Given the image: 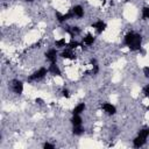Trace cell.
I'll return each instance as SVG.
<instances>
[{
  "mask_svg": "<svg viewBox=\"0 0 149 149\" xmlns=\"http://www.w3.org/2000/svg\"><path fill=\"white\" fill-rule=\"evenodd\" d=\"M65 44H67L65 38H61V40H57V41L55 42V46H56L57 48H63V47H65Z\"/></svg>",
  "mask_w": 149,
  "mask_h": 149,
  "instance_id": "15",
  "label": "cell"
},
{
  "mask_svg": "<svg viewBox=\"0 0 149 149\" xmlns=\"http://www.w3.org/2000/svg\"><path fill=\"white\" fill-rule=\"evenodd\" d=\"M92 28H96V30H97L98 33H102V32L106 29V24L104 22V21L99 20V21H97V22L92 24Z\"/></svg>",
  "mask_w": 149,
  "mask_h": 149,
  "instance_id": "7",
  "label": "cell"
},
{
  "mask_svg": "<svg viewBox=\"0 0 149 149\" xmlns=\"http://www.w3.org/2000/svg\"><path fill=\"white\" fill-rule=\"evenodd\" d=\"M46 57L47 59H49L51 63H56V59H57V51L56 49H50L46 53Z\"/></svg>",
  "mask_w": 149,
  "mask_h": 149,
  "instance_id": "6",
  "label": "cell"
},
{
  "mask_svg": "<svg viewBox=\"0 0 149 149\" xmlns=\"http://www.w3.org/2000/svg\"><path fill=\"white\" fill-rule=\"evenodd\" d=\"M139 135H141V136H143V138H148L149 136V129L148 128H144V129H141L140 132H139Z\"/></svg>",
  "mask_w": 149,
  "mask_h": 149,
  "instance_id": "20",
  "label": "cell"
},
{
  "mask_svg": "<svg viewBox=\"0 0 149 149\" xmlns=\"http://www.w3.org/2000/svg\"><path fill=\"white\" fill-rule=\"evenodd\" d=\"M102 109H104V111L107 113L109 115H113V114H115V112H117L115 106H113L112 104H109V102H105V104L102 105Z\"/></svg>",
  "mask_w": 149,
  "mask_h": 149,
  "instance_id": "5",
  "label": "cell"
},
{
  "mask_svg": "<svg viewBox=\"0 0 149 149\" xmlns=\"http://www.w3.org/2000/svg\"><path fill=\"white\" fill-rule=\"evenodd\" d=\"M143 93H144V96H146L147 98H149V85L144 86V89H143Z\"/></svg>",
  "mask_w": 149,
  "mask_h": 149,
  "instance_id": "22",
  "label": "cell"
},
{
  "mask_svg": "<svg viewBox=\"0 0 149 149\" xmlns=\"http://www.w3.org/2000/svg\"><path fill=\"white\" fill-rule=\"evenodd\" d=\"M62 57L63 58H68V59H75L76 58V55L71 51V49H67L62 53Z\"/></svg>",
  "mask_w": 149,
  "mask_h": 149,
  "instance_id": "11",
  "label": "cell"
},
{
  "mask_svg": "<svg viewBox=\"0 0 149 149\" xmlns=\"http://www.w3.org/2000/svg\"><path fill=\"white\" fill-rule=\"evenodd\" d=\"M142 19H149V7H144L142 9Z\"/></svg>",
  "mask_w": 149,
  "mask_h": 149,
  "instance_id": "19",
  "label": "cell"
},
{
  "mask_svg": "<svg viewBox=\"0 0 149 149\" xmlns=\"http://www.w3.org/2000/svg\"><path fill=\"white\" fill-rule=\"evenodd\" d=\"M72 12H73V14H75V16H78V18H82L83 15H84V9H83V7L82 6H79V5H77V6H75L72 9H71Z\"/></svg>",
  "mask_w": 149,
  "mask_h": 149,
  "instance_id": "10",
  "label": "cell"
},
{
  "mask_svg": "<svg viewBox=\"0 0 149 149\" xmlns=\"http://www.w3.org/2000/svg\"><path fill=\"white\" fill-rule=\"evenodd\" d=\"M83 42H84L85 44L90 46V44H92L93 42H94V36H93V35H91V34H88L86 36H85V37L83 38Z\"/></svg>",
  "mask_w": 149,
  "mask_h": 149,
  "instance_id": "13",
  "label": "cell"
},
{
  "mask_svg": "<svg viewBox=\"0 0 149 149\" xmlns=\"http://www.w3.org/2000/svg\"><path fill=\"white\" fill-rule=\"evenodd\" d=\"M91 63L93 64V70H92V73H93V75L98 73V71H99V67H98V64H97V61H96V59H92V61H91Z\"/></svg>",
  "mask_w": 149,
  "mask_h": 149,
  "instance_id": "18",
  "label": "cell"
},
{
  "mask_svg": "<svg viewBox=\"0 0 149 149\" xmlns=\"http://www.w3.org/2000/svg\"><path fill=\"white\" fill-rule=\"evenodd\" d=\"M71 29H72L73 35H77V34H79V33H80V29H79L78 27H71Z\"/></svg>",
  "mask_w": 149,
  "mask_h": 149,
  "instance_id": "23",
  "label": "cell"
},
{
  "mask_svg": "<svg viewBox=\"0 0 149 149\" xmlns=\"http://www.w3.org/2000/svg\"><path fill=\"white\" fill-rule=\"evenodd\" d=\"M144 143H146V138H143V136H141V135H138V138H135L134 141H133V144H134L135 148H140V147H142Z\"/></svg>",
  "mask_w": 149,
  "mask_h": 149,
  "instance_id": "8",
  "label": "cell"
},
{
  "mask_svg": "<svg viewBox=\"0 0 149 149\" xmlns=\"http://www.w3.org/2000/svg\"><path fill=\"white\" fill-rule=\"evenodd\" d=\"M147 111H149V106H147Z\"/></svg>",
  "mask_w": 149,
  "mask_h": 149,
  "instance_id": "28",
  "label": "cell"
},
{
  "mask_svg": "<svg viewBox=\"0 0 149 149\" xmlns=\"http://www.w3.org/2000/svg\"><path fill=\"white\" fill-rule=\"evenodd\" d=\"M141 43H142V36L140 34L136 33H128L125 36V44L132 51H136L141 48Z\"/></svg>",
  "mask_w": 149,
  "mask_h": 149,
  "instance_id": "1",
  "label": "cell"
},
{
  "mask_svg": "<svg viewBox=\"0 0 149 149\" xmlns=\"http://www.w3.org/2000/svg\"><path fill=\"white\" fill-rule=\"evenodd\" d=\"M42 101H43L42 99H40V98H36V102H38V104H42Z\"/></svg>",
  "mask_w": 149,
  "mask_h": 149,
  "instance_id": "26",
  "label": "cell"
},
{
  "mask_svg": "<svg viewBox=\"0 0 149 149\" xmlns=\"http://www.w3.org/2000/svg\"><path fill=\"white\" fill-rule=\"evenodd\" d=\"M27 1H29V3H33V1H34V0H27Z\"/></svg>",
  "mask_w": 149,
  "mask_h": 149,
  "instance_id": "27",
  "label": "cell"
},
{
  "mask_svg": "<svg viewBox=\"0 0 149 149\" xmlns=\"http://www.w3.org/2000/svg\"><path fill=\"white\" fill-rule=\"evenodd\" d=\"M73 16H75V14H73L72 11L67 13V14H61L59 12H56V18H57V20L59 21V22H64V21H67V20H69V19H71Z\"/></svg>",
  "mask_w": 149,
  "mask_h": 149,
  "instance_id": "4",
  "label": "cell"
},
{
  "mask_svg": "<svg viewBox=\"0 0 149 149\" xmlns=\"http://www.w3.org/2000/svg\"><path fill=\"white\" fill-rule=\"evenodd\" d=\"M62 94H63V97H65V98H70V93H69L68 90H63V91H62Z\"/></svg>",
  "mask_w": 149,
  "mask_h": 149,
  "instance_id": "25",
  "label": "cell"
},
{
  "mask_svg": "<svg viewBox=\"0 0 149 149\" xmlns=\"http://www.w3.org/2000/svg\"><path fill=\"white\" fill-rule=\"evenodd\" d=\"M85 110V104H78L76 107L72 110V114H80Z\"/></svg>",
  "mask_w": 149,
  "mask_h": 149,
  "instance_id": "12",
  "label": "cell"
},
{
  "mask_svg": "<svg viewBox=\"0 0 149 149\" xmlns=\"http://www.w3.org/2000/svg\"><path fill=\"white\" fill-rule=\"evenodd\" d=\"M47 72H48L47 69L41 68V69H38L36 72H34V73H33L28 79H29V80H37V79H42V78H44V76L47 75Z\"/></svg>",
  "mask_w": 149,
  "mask_h": 149,
  "instance_id": "2",
  "label": "cell"
},
{
  "mask_svg": "<svg viewBox=\"0 0 149 149\" xmlns=\"http://www.w3.org/2000/svg\"><path fill=\"white\" fill-rule=\"evenodd\" d=\"M143 73L147 78H149V67H144L143 68Z\"/></svg>",
  "mask_w": 149,
  "mask_h": 149,
  "instance_id": "24",
  "label": "cell"
},
{
  "mask_svg": "<svg viewBox=\"0 0 149 149\" xmlns=\"http://www.w3.org/2000/svg\"><path fill=\"white\" fill-rule=\"evenodd\" d=\"M48 71L51 72L54 76H61V70H59V68L56 65V63H51L50 67H49V69H48Z\"/></svg>",
  "mask_w": 149,
  "mask_h": 149,
  "instance_id": "9",
  "label": "cell"
},
{
  "mask_svg": "<svg viewBox=\"0 0 149 149\" xmlns=\"http://www.w3.org/2000/svg\"><path fill=\"white\" fill-rule=\"evenodd\" d=\"M83 132H84V129L82 128L80 126H73V131H72V133H73L75 135H80Z\"/></svg>",
  "mask_w": 149,
  "mask_h": 149,
  "instance_id": "16",
  "label": "cell"
},
{
  "mask_svg": "<svg viewBox=\"0 0 149 149\" xmlns=\"http://www.w3.org/2000/svg\"><path fill=\"white\" fill-rule=\"evenodd\" d=\"M105 1H106V0H102V3H105Z\"/></svg>",
  "mask_w": 149,
  "mask_h": 149,
  "instance_id": "29",
  "label": "cell"
},
{
  "mask_svg": "<svg viewBox=\"0 0 149 149\" xmlns=\"http://www.w3.org/2000/svg\"><path fill=\"white\" fill-rule=\"evenodd\" d=\"M71 123L73 126H80L82 125V118L79 117V114H73V117L71 119Z\"/></svg>",
  "mask_w": 149,
  "mask_h": 149,
  "instance_id": "14",
  "label": "cell"
},
{
  "mask_svg": "<svg viewBox=\"0 0 149 149\" xmlns=\"http://www.w3.org/2000/svg\"><path fill=\"white\" fill-rule=\"evenodd\" d=\"M12 89L14 91V93L16 94H21L24 91V84L21 80H13L12 82Z\"/></svg>",
  "mask_w": 149,
  "mask_h": 149,
  "instance_id": "3",
  "label": "cell"
},
{
  "mask_svg": "<svg viewBox=\"0 0 149 149\" xmlns=\"http://www.w3.org/2000/svg\"><path fill=\"white\" fill-rule=\"evenodd\" d=\"M43 148H44V149H54L55 147H54V144H51V143H48V142H46V143L43 144Z\"/></svg>",
  "mask_w": 149,
  "mask_h": 149,
  "instance_id": "21",
  "label": "cell"
},
{
  "mask_svg": "<svg viewBox=\"0 0 149 149\" xmlns=\"http://www.w3.org/2000/svg\"><path fill=\"white\" fill-rule=\"evenodd\" d=\"M126 1H129V0H126Z\"/></svg>",
  "mask_w": 149,
  "mask_h": 149,
  "instance_id": "30",
  "label": "cell"
},
{
  "mask_svg": "<svg viewBox=\"0 0 149 149\" xmlns=\"http://www.w3.org/2000/svg\"><path fill=\"white\" fill-rule=\"evenodd\" d=\"M79 46H80L79 42H77V41H71L70 43L68 44V48L72 50V49H76V48H77V47H79Z\"/></svg>",
  "mask_w": 149,
  "mask_h": 149,
  "instance_id": "17",
  "label": "cell"
}]
</instances>
